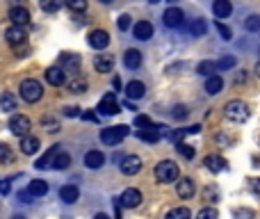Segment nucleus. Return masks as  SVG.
Listing matches in <instances>:
<instances>
[{
  "mask_svg": "<svg viewBox=\"0 0 260 219\" xmlns=\"http://www.w3.org/2000/svg\"><path fill=\"white\" fill-rule=\"evenodd\" d=\"M203 196H205V201H210V203H217V199H219V192L214 190V187H208V190L203 192Z\"/></svg>",
  "mask_w": 260,
  "mask_h": 219,
  "instance_id": "a18cd8bd",
  "label": "nucleus"
},
{
  "mask_svg": "<svg viewBox=\"0 0 260 219\" xmlns=\"http://www.w3.org/2000/svg\"><path fill=\"white\" fill-rule=\"evenodd\" d=\"M62 5H64V0H41V9H44L46 14H55Z\"/></svg>",
  "mask_w": 260,
  "mask_h": 219,
  "instance_id": "f704fd0d",
  "label": "nucleus"
},
{
  "mask_svg": "<svg viewBox=\"0 0 260 219\" xmlns=\"http://www.w3.org/2000/svg\"><path fill=\"white\" fill-rule=\"evenodd\" d=\"M205 30H208V25H205L203 18H194V21H192V25H190L192 36H203Z\"/></svg>",
  "mask_w": 260,
  "mask_h": 219,
  "instance_id": "2f4dec72",
  "label": "nucleus"
},
{
  "mask_svg": "<svg viewBox=\"0 0 260 219\" xmlns=\"http://www.w3.org/2000/svg\"><path fill=\"white\" fill-rule=\"evenodd\" d=\"M94 68L98 73H109L114 68V57L112 55H96L94 57Z\"/></svg>",
  "mask_w": 260,
  "mask_h": 219,
  "instance_id": "4468645a",
  "label": "nucleus"
},
{
  "mask_svg": "<svg viewBox=\"0 0 260 219\" xmlns=\"http://www.w3.org/2000/svg\"><path fill=\"white\" fill-rule=\"evenodd\" d=\"M64 114H66V117H80V110L76 107V105H66V107H64Z\"/></svg>",
  "mask_w": 260,
  "mask_h": 219,
  "instance_id": "8fccbe9b",
  "label": "nucleus"
},
{
  "mask_svg": "<svg viewBox=\"0 0 260 219\" xmlns=\"http://www.w3.org/2000/svg\"><path fill=\"white\" fill-rule=\"evenodd\" d=\"M78 196H80V192H78L76 185H64V187H59V199H62L64 203H76Z\"/></svg>",
  "mask_w": 260,
  "mask_h": 219,
  "instance_id": "5701e85b",
  "label": "nucleus"
},
{
  "mask_svg": "<svg viewBox=\"0 0 260 219\" xmlns=\"http://www.w3.org/2000/svg\"><path fill=\"white\" fill-rule=\"evenodd\" d=\"M169 3H171V5H176V3H178V0H169Z\"/></svg>",
  "mask_w": 260,
  "mask_h": 219,
  "instance_id": "052dcab7",
  "label": "nucleus"
},
{
  "mask_svg": "<svg viewBox=\"0 0 260 219\" xmlns=\"http://www.w3.org/2000/svg\"><path fill=\"white\" fill-rule=\"evenodd\" d=\"M41 123H44V128L48 132H59V123H57V119L55 117H44L41 119Z\"/></svg>",
  "mask_w": 260,
  "mask_h": 219,
  "instance_id": "ea45409f",
  "label": "nucleus"
},
{
  "mask_svg": "<svg viewBox=\"0 0 260 219\" xmlns=\"http://www.w3.org/2000/svg\"><path fill=\"white\" fill-rule=\"evenodd\" d=\"M12 3H16V5H21V3H23V0H12Z\"/></svg>",
  "mask_w": 260,
  "mask_h": 219,
  "instance_id": "bf43d9fd",
  "label": "nucleus"
},
{
  "mask_svg": "<svg viewBox=\"0 0 260 219\" xmlns=\"http://www.w3.org/2000/svg\"><path fill=\"white\" fill-rule=\"evenodd\" d=\"M105 164V155L100 153V151H89V153L85 155V167L89 169H100Z\"/></svg>",
  "mask_w": 260,
  "mask_h": 219,
  "instance_id": "412c9836",
  "label": "nucleus"
},
{
  "mask_svg": "<svg viewBox=\"0 0 260 219\" xmlns=\"http://www.w3.org/2000/svg\"><path fill=\"white\" fill-rule=\"evenodd\" d=\"M123 64H126L128 68H139L141 66V53L137 48H130V50H126V55H123Z\"/></svg>",
  "mask_w": 260,
  "mask_h": 219,
  "instance_id": "aec40b11",
  "label": "nucleus"
},
{
  "mask_svg": "<svg viewBox=\"0 0 260 219\" xmlns=\"http://www.w3.org/2000/svg\"><path fill=\"white\" fill-rule=\"evenodd\" d=\"M176 151H178V153H180L185 160H192V158H194V149H192L190 144H185V141H178V144H176Z\"/></svg>",
  "mask_w": 260,
  "mask_h": 219,
  "instance_id": "c9c22d12",
  "label": "nucleus"
},
{
  "mask_svg": "<svg viewBox=\"0 0 260 219\" xmlns=\"http://www.w3.org/2000/svg\"><path fill=\"white\" fill-rule=\"evenodd\" d=\"M255 73H258V78H260V62H258V66H255Z\"/></svg>",
  "mask_w": 260,
  "mask_h": 219,
  "instance_id": "4d7b16f0",
  "label": "nucleus"
},
{
  "mask_svg": "<svg viewBox=\"0 0 260 219\" xmlns=\"http://www.w3.org/2000/svg\"><path fill=\"white\" fill-rule=\"evenodd\" d=\"M249 187H251V192H253V194L260 196V178H251V180H249Z\"/></svg>",
  "mask_w": 260,
  "mask_h": 219,
  "instance_id": "3c124183",
  "label": "nucleus"
},
{
  "mask_svg": "<svg viewBox=\"0 0 260 219\" xmlns=\"http://www.w3.org/2000/svg\"><path fill=\"white\" fill-rule=\"evenodd\" d=\"M68 164H71V155L64 153V151H57V153H55V158H53V164H50V167H53V169H66Z\"/></svg>",
  "mask_w": 260,
  "mask_h": 219,
  "instance_id": "bb28decb",
  "label": "nucleus"
},
{
  "mask_svg": "<svg viewBox=\"0 0 260 219\" xmlns=\"http://www.w3.org/2000/svg\"><path fill=\"white\" fill-rule=\"evenodd\" d=\"M162 18H164V25L167 27H180L182 23H185V14H182V9H178V7H169Z\"/></svg>",
  "mask_w": 260,
  "mask_h": 219,
  "instance_id": "6e6552de",
  "label": "nucleus"
},
{
  "mask_svg": "<svg viewBox=\"0 0 260 219\" xmlns=\"http://www.w3.org/2000/svg\"><path fill=\"white\" fill-rule=\"evenodd\" d=\"M21 151L25 155H32V153H36L39 151V137H34V135H25L21 139Z\"/></svg>",
  "mask_w": 260,
  "mask_h": 219,
  "instance_id": "4be33fe9",
  "label": "nucleus"
},
{
  "mask_svg": "<svg viewBox=\"0 0 260 219\" xmlns=\"http://www.w3.org/2000/svg\"><path fill=\"white\" fill-rule=\"evenodd\" d=\"M68 91H73V94H82V91H87V80H82V78H73V80H68Z\"/></svg>",
  "mask_w": 260,
  "mask_h": 219,
  "instance_id": "72a5a7b5",
  "label": "nucleus"
},
{
  "mask_svg": "<svg viewBox=\"0 0 260 219\" xmlns=\"http://www.w3.org/2000/svg\"><path fill=\"white\" fill-rule=\"evenodd\" d=\"M0 110H3V112H14V110H16V98H14V94L5 91V94L0 96Z\"/></svg>",
  "mask_w": 260,
  "mask_h": 219,
  "instance_id": "cd10ccee",
  "label": "nucleus"
},
{
  "mask_svg": "<svg viewBox=\"0 0 260 219\" xmlns=\"http://www.w3.org/2000/svg\"><path fill=\"white\" fill-rule=\"evenodd\" d=\"M233 217L235 219H255V212L251 208H235L233 210Z\"/></svg>",
  "mask_w": 260,
  "mask_h": 219,
  "instance_id": "4c0bfd02",
  "label": "nucleus"
},
{
  "mask_svg": "<svg viewBox=\"0 0 260 219\" xmlns=\"http://www.w3.org/2000/svg\"><path fill=\"white\" fill-rule=\"evenodd\" d=\"M100 3H112V0H100Z\"/></svg>",
  "mask_w": 260,
  "mask_h": 219,
  "instance_id": "680f3d73",
  "label": "nucleus"
},
{
  "mask_svg": "<svg viewBox=\"0 0 260 219\" xmlns=\"http://www.w3.org/2000/svg\"><path fill=\"white\" fill-rule=\"evenodd\" d=\"M0 162H3V164H14V162H16V155H14L12 146L0 144Z\"/></svg>",
  "mask_w": 260,
  "mask_h": 219,
  "instance_id": "c85d7f7f",
  "label": "nucleus"
},
{
  "mask_svg": "<svg viewBox=\"0 0 260 219\" xmlns=\"http://www.w3.org/2000/svg\"><path fill=\"white\" fill-rule=\"evenodd\" d=\"M9 18H12L14 25H27L30 23V12H27L25 7H12V12H9Z\"/></svg>",
  "mask_w": 260,
  "mask_h": 219,
  "instance_id": "dca6fc26",
  "label": "nucleus"
},
{
  "mask_svg": "<svg viewBox=\"0 0 260 219\" xmlns=\"http://www.w3.org/2000/svg\"><path fill=\"white\" fill-rule=\"evenodd\" d=\"M12 219H25V217H23V214H14Z\"/></svg>",
  "mask_w": 260,
  "mask_h": 219,
  "instance_id": "6e6d98bb",
  "label": "nucleus"
},
{
  "mask_svg": "<svg viewBox=\"0 0 260 219\" xmlns=\"http://www.w3.org/2000/svg\"><path fill=\"white\" fill-rule=\"evenodd\" d=\"M178 176H180L178 164L171 162V160H162V162L155 167V178H158L160 182H173V180H178Z\"/></svg>",
  "mask_w": 260,
  "mask_h": 219,
  "instance_id": "20e7f679",
  "label": "nucleus"
},
{
  "mask_svg": "<svg viewBox=\"0 0 260 219\" xmlns=\"http://www.w3.org/2000/svg\"><path fill=\"white\" fill-rule=\"evenodd\" d=\"M212 12H214V16H217V18H228V16H231V12H233L231 0H214V3H212Z\"/></svg>",
  "mask_w": 260,
  "mask_h": 219,
  "instance_id": "6ab92c4d",
  "label": "nucleus"
},
{
  "mask_svg": "<svg viewBox=\"0 0 260 219\" xmlns=\"http://www.w3.org/2000/svg\"><path fill=\"white\" fill-rule=\"evenodd\" d=\"M16 196H18V201H23V203H30V201L34 199V194H32L30 190H23V192H18Z\"/></svg>",
  "mask_w": 260,
  "mask_h": 219,
  "instance_id": "09e8293b",
  "label": "nucleus"
},
{
  "mask_svg": "<svg viewBox=\"0 0 260 219\" xmlns=\"http://www.w3.org/2000/svg\"><path fill=\"white\" fill-rule=\"evenodd\" d=\"M221 87H224V80L219 76H210L208 80H205V91H208L210 96L219 94V91H221Z\"/></svg>",
  "mask_w": 260,
  "mask_h": 219,
  "instance_id": "393cba45",
  "label": "nucleus"
},
{
  "mask_svg": "<svg viewBox=\"0 0 260 219\" xmlns=\"http://www.w3.org/2000/svg\"><path fill=\"white\" fill-rule=\"evenodd\" d=\"M119 105H117V98H114V94H105L103 98H100L98 103V112L105 114V117H114V114H119Z\"/></svg>",
  "mask_w": 260,
  "mask_h": 219,
  "instance_id": "423d86ee",
  "label": "nucleus"
},
{
  "mask_svg": "<svg viewBox=\"0 0 260 219\" xmlns=\"http://www.w3.org/2000/svg\"><path fill=\"white\" fill-rule=\"evenodd\" d=\"M27 190H30L34 196H46L48 194V182L41 180V178H36V180H32L30 185H27Z\"/></svg>",
  "mask_w": 260,
  "mask_h": 219,
  "instance_id": "a878e982",
  "label": "nucleus"
},
{
  "mask_svg": "<svg viewBox=\"0 0 260 219\" xmlns=\"http://www.w3.org/2000/svg\"><path fill=\"white\" fill-rule=\"evenodd\" d=\"M190 217H192L190 208H173V210H169L164 219H190Z\"/></svg>",
  "mask_w": 260,
  "mask_h": 219,
  "instance_id": "473e14b6",
  "label": "nucleus"
},
{
  "mask_svg": "<svg viewBox=\"0 0 260 219\" xmlns=\"http://www.w3.org/2000/svg\"><path fill=\"white\" fill-rule=\"evenodd\" d=\"M148 3H151V5H158V3H160V0H148Z\"/></svg>",
  "mask_w": 260,
  "mask_h": 219,
  "instance_id": "13d9d810",
  "label": "nucleus"
},
{
  "mask_svg": "<svg viewBox=\"0 0 260 219\" xmlns=\"http://www.w3.org/2000/svg\"><path fill=\"white\" fill-rule=\"evenodd\" d=\"M9 182H12L9 178H7V180H0V194H9V190H12V185H9Z\"/></svg>",
  "mask_w": 260,
  "mask_h": 219,
  "instance_id": "864d4df0",
  "label": "nucleus"
},
{
  "mask_svg": "<svg viewBox=\"0 0 260 219\" xmlns=\"http://www.w3.org/2000/svg\"><path fill=\"white\" fill-rule=\"evenodd\" d=\"M5 36H7V44H9V46H21V44H25V30H23L21 25H12L7 32H5Z\"/></svg>",
  "mask_w": 260,
  "mask_h": 219,
  "instance_id": "f8f14e48",
  "label": "nucleus"
},
{
  "mask_svg": "<svg viewBox=\"0 0 260 219\" xmlns=\"http://www.w3.org/2000/svg\"><path fill=\"white\" fill-rule=\"evenodd\" d=\"M64 5L73 12H85L87 9V0H64Z\"/></svg>",
  "mask_w": 260,
  "mask_h": 219,
  "instance_id": "a19ab883",
  "label": "nucleus"
},
{
  "mask_svg": "<svg viewBox=\"0 0 260 219\" xmlns=\"http://www.w3.org/2000/svg\"><path fill=\"white\" fill-rule=\"evenodd\" d=\"M46 80H48V85L59 87L66 82V71H64L62 66H50L48 71H46Z\"/></svg>",
  "mask_w": 260,
  "mask_h": 219,
  "instance_id": "9b49d317",
  "label": "nucleus"
},
{
  "mask_svg": "<svg viewBox=\"0 0 260 219\" xmlns=\"http://www.w3.org/2000/svg\"><path fill=\"white\" fill-rule=\"evenodd\" d=\"M214 71H219L217 68V64L214 62H210V59H205V62H201L199 66H196V73H201V76H214Z\"/></svg>",
  "mask_w": 260,
  "mask_h": 219,
  "instance_id": "7c9ffc66",
  "label": "nucleus"
},
{
  "mask_svg": "<svg viewBox=\"0 0 260 219\" xmlns=\"http://www.w3.org/2000/svg\"><path fill=\"white\" fill-rule=\"evenodd\" d=\"M128 132H130V128L128 126H109V128H105V130L100 132V141H103L105 146H117L119 141L126 139Z\"/></svg>",
  "mask_w": 260,
  "mask_h": 219,
  "instance_id": "7ed1b4c3",
  "label": "nucleus"
},
{
  "mask_svg": "<svg viewBox=\"0 0 260 219\" xmlns=\"http://www.w3.org/2000/svg\"><path fill=\"white\" fill-rule=\"evenodd\" d=\"M87 41H89L91 48L103 50V48H107V44H109V34L105 30H94L89 36H87Z\"/></svg>",
  "mask_w": 260,
  "mask_h": 219,
  "instance_id": "9d476101",
  "label": "nucleus"
},
{
  "mask_svg": "<svg viewBox=\"0 0 260 219\" xmlns=\"http://www.w3.org/2000/svg\"><path fill=\"white\" fill-rule=\"evenodd\" d=\"M121 171L126 173V176L139 173L141 171V158H137V155H126V158L121 160Z\"/></svg>",
  "mask_w": 260,
  "mask_h": 219,
  "instance_id": "1a4fd4ad",
  "label": "nucleus"
},
{
  "mask_svg": "<svg viewBox=\"0 0 260 219\" xmlns=\"http://www.w3.org/2000/svg\"><path fill=\"white\" fill-rule=\"evenodd\" d=\"M57 151H59L57 146H53V149H50L46 155H41V158L36 160V169H48L50 164H53V158H55V153H57Z\"/></svg>",
  "mask_w": 260,
  "mask_h": 219,
  "instance_id": "c756f323",
  "label": "nucleus"
},
{
  "mask_svg": "<svg viewBox=\"0 0 260 219\" xmlns=\"http://www.w3.org/2000/svg\"><path fill=\"white\" fill-rule=\"evenodd\" d=\"M249 105L244 100H228L226 107H224V117L233 123H244L249 119Z\"/></svg>",
  "mask_w": 260,
  "mask_h": 219,
  "instance_id": "f257e3e1",
  "label": "nucleus"
},
{
  "mask_svg": "<svg viewBox=\"0 0 260 219\" xmlns=\"http://www.w3.org/2000/svg\"><path fill=\"white\" fill-rule=\"evenodd\" d=\"M205 167L212 173H219L226 169V160H224L221 155H208V158H205Z\"/></svg>",
  "mask_w": 260,
  "mask_h": 219,
  "instance_id": "b1692460",
  "label": "nucleus"
},
{
  "mask_svg": "<svg viewBox=\"0 0 260 219\" xmlns=\"http://www.w3.org/2000/svg\"><path fill=\"white\" fill-rule=\"evenodd\" d=\"M117 25H119V30H123V32H126L128 27H130V16H126V14H121V16H119V21H117Z\"/></svg>",
  "mask_w": 260,
  "mask_h": 219,
  "instance_id": "de8ad7c7",
  "label": "nucleus"
},
{
  "mask_svg": "<svg viewBox=\"0 0 260 219\" xmlns=\"http://www.w3.org/2000/svg\"><path fill=\"white\" fill-rule=\"evenodd\" d=\"M196 219H219V214H217L214 208H203V210H199Z\"/></svg>",
  "mask_w": 260,
  "mask_h": 219,
  "instance_id": "37998d69",
  "label": "nucleus"
},
{
  "mask_svg": "<svg viewBox=\"0 0 260 219\" xmlns=\"http://www.w3.org/2000/svg\"><path fill=\"white\" fill-rule=\"evenodd\" d=\"M59 66H62L66 73H78V68H80V57H78V55H73V53L62 55V59H59Z\"/></svg>",
  "mask_w": 260,
  "mask_h": 219,
  "instance_id": "2eb2a0df",
  "label": "nucleus"
},
{
  "mask_svg": "<svg viewBox=\"0 0 260 219\" xmlns=\"http://www.w3.org/2000/svg\"><path fill=\"white\" fill-rule=\"evenodd\" d=\"M119 203H121L123 208H137V205L141 203V192L135 190V187H128V190H123Z\"/></svg>",
  "mask_w": 260,
  "mask_h": 219,
  "instance_id": "0eeeda50",
  "label": "nucleus"
},
{
  "mask_svg": "<svg viewBox=\"0 0 260 219\" xmlns=\"http://www.w3.org/2000/svg\"><path fill=\"white\" fill-rule=\"evenodd\" d=\"M135 126H139V128H153L155 123L151 121L148 117H144V114H137V117H135Z\"/></svg>",
  "mask_w": 260,
  "mask_h": 219,
  "instance_id": "c03bdc74",
  "label": "nucleus"
},
{
  "mask_svg": "<svg viewBox=\"0 0 260 219\" xmlns=\"http://www.w3.org/2000/svg\"><path fill=\"white\" fill-rule=\"evenodd\" d=\"M235 62H237V59L233 57V55H226V57H221L217 62V68H219V71H228V68L235 66Z\"/></svg>",
  "mask_w": 260,
  "mask_h": 219,
  "instance_id": "58836bf2",
  "label": "nucleus"
},
{
  "mask_svg": "<svg viewBox=\"0 0 260 219\" xmlns=\"http://www.w3.org/2000/svg\"><path fill=\"white\" fill-rule=\"evenodd\" d=\"M132 34H135V39H139V41H148L151 36H153V25H151L148 21H139L135 27H132Z\"/></svg>",
  "mask_w": 260,
  "mask_h": 219,
  "instance_id": "ddd939ff",
  "label": "nucleus"
},
{
  "mask_svg": "<svg viewBox=\"0 0 260 219\" xmlns=\"http://www.w3.org/2000/svg\"><path fill=\"white\" fill-rule=\"evenodd\" d=\"M244 27H246L249 32H260V16H258V14H253V16L246 18V21H244Z\"/></svg>",
  "mask_w": 260,
  "mask_h": 219,
  "instance_id": "e433bc0d",
  "label": "nucleus"
},
{
  "mask_svg": "<svg viewBox=\"0 0 260 219\" xmlns=\"http://www.w3.org/2000/svg\"><path fill=\"white\" fill-rule=\"evenodd\" d=\"M94 219H109V217H107V214H105V212H98Z\"/></svg>",
  "mask_w": 260,
  "mask_h": 219,
  "instance_id": "5fc2aeb1",
  "label": "nucleus"
},
{
  "mask_svg": "<svg viewBox=\"0 0 260 219\" xmlns=\"http://www.w3.org/2000/svg\"><path fill=\"white\" fill-rule=\"evenodd\" d=\"M214 27H217V32H219V34H221V39L224 41H231L233 39V32H231V27H228V25H224V23H214Z\"/></svg>",
  "mask_w": 260,
  "mask_h": 219,
  "instance_id": "79ce46f5",
  "label": "nucleus"
},
{
  "mask_svg": "<svg viewBox=\"0 0 260 219\" xmlns=\"http://www.w3.org/2000/svg\"><path fill=\"white\" fill-rule=\"evenodd\" d=\"M173 119H185L187 114H190V110L185 107V105H176V107H173Z\"/></svg>",
  "mask_w": 260,
  "mask_h": 219,
  "instance_id": "49530a36",
  "label": "nucleus"
},
{
  "mask_svg": "<svg viewBox=\"0 0 260 219\" xmlns=\"http://www.w3.org/2000/svg\"><path fill=\"white\" fill-rule=\"evenodd\" d=\"M80 117H82V119H85V121H91V123H96V121H98V117H96V114H94V112H89V110H87V112H82V114H80Z\"/></svg>",
  "mask_w": 260,
  "mask_h": 219,
  "instance_id": "603ef678",
  "label": "nucleus"
},
{
  "mask_svg": "<svg viewBox=\"0 0 260 219\" xmlns=\"http://www.w3.org/2000/svg\"><path fill=\"white\" fill-rule=\"evenodd\" d=\"M30 128H32L30 119L23 117V114H14V117L9 119V130H12L14 135H18V137H25L27 132H30Z\"/></svg>",
  "mask_w": 260,
  "mask_h": 219,
  "instance_id": "39448f33",
  "label": "nucleus"
},
{
  "mask_svg": "<svg viewBox=\"0 0 260 219\" xmlns=\"http://www.w3.org/2000/svg\"><path fill=\"white\" fill-rule=\"evenodd\" d=\"M123 94H126L130 100H137V98H141V96L146 94V87L141 85L139 80H132V82H128V85H126V89H123Z\"/></svg>",
  "mask_w": 260,
  "mask_h": 219,
  "instance_id": "f3484780",
  "label": "nucleus"
},
{
  "mask_svg": "<svg viewBox=\"0 0 260 219\" xmlns=\"http://www.w3.org/2000/svg\"><path fill=\"white\" fill-rule=\"evenodd\" d=\"M194 192H196V187H194L192 178H180V180H178V196H180V199H192Z\"/></svg>",
  "mask_w": 260,
  "mask_h": 219,
  "instance_id": "a211bd4d",
  "label": "nucleus"
},
{
  "mask_svg": "<svg viewBox=\"0 0 260 219\" xmlns=\"http://www.w3.org/2000/svg\"><path fill=\"white\" fill-rule=\"evenodd\" d=\"M18 91H21L23 100H27V103H36V100L44 96V87H41V82L34 80V78H27V80H23L21 87H18Z\"/></svg>",
  "mask_w": 260,
  "mask_h": 219,
  "instance_id": "f03ea898",
  "label": "nucleus"
}]
</instances>
